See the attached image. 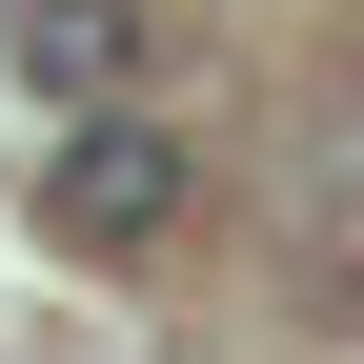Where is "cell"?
Segmentation results:
<instances>
[{
	"instance_id": "7a4b0ae2",
	"label": "cell",
	"mask_w": 364,
	"mask_h": 364,
	"mask_svg": "<svg viewBox=\"0 0 364 364\" xmlns=\"http://www.w3.org/2000/svg\"><path fill=\"white\" fill-rule=\"evenodd\" d=\"M21 102H41V122L142 102V0H21Z\"/></svg>"
},
{
	"instance_id": "6da1fadb",
	"label": "cell",
	"mask_w": 364,
	"mask_h": 364,
	"mask_svg": "<svg viewBox=\"0 0 364 364\" xmlns=\"http://www.w3.org/2000/svg\"><path fill=\"white\" fill-rule=\"evenodd\" d=\"M182 203H203V162H182L162 102H102V122H41V243L61 263H162Z\"/></svg>"
}]
</instances>
